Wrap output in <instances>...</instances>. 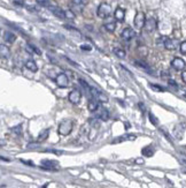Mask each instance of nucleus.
<instances>
[{"instance_id":"f257e3e1","label":"nucleus","mask_w":186,"mask_h":188,"mask_svg":"<svg viewBox=\"0 0 186 188\" xmlns=\"http://www.w3.org/2000/svg\"><path fill=\"white\" fill-rule=\"evenodd\" d=\"M73 127H74V121L70 120V119H65L62 120L59 125V128H57V133L62 136H67L71 133L73 131Z\"/></svg>"},{"instance_id":"f03ea898","label":"nucleus","mask_w":186,"mask_h":188,"mask_svg":"<svg viewBox=\"0 0 186 188\" xmlns=\"http://www.w3.org/2000/svg\"><path fill=\"white\" fill-rule=\"evenodd\" d=\"M110 13H112V7L110 5L106 4V2H102V4L99 5V7L97 9V15L100 19H107L109 17Z\"/></svg>"},{"instance_id":"7ed1b4c3","label":"nucleus","mask_w":186,"mask_h":188,"mask_svg":"<svg viewBox=\"0 0 186 188\" xmlns=\"http://www.w3.org/2000/svg\"><path fill=\"white\" fill-rule=\"evenodd\" d=\"M145 23H146V15L145 13L142 12H138L134 16V20H133V25L136 27V29H142L145 27Z\"/></svg>"},{"instance_id":"20e7f679","label":"nucleus","mask_w":186,"mask_h":188,"mask_svg":"<svg viewBox=\"0 0 186 188\" xmlns=\"http://www.w3.org/2000/svg\"><path fill=\"white\" fill-rule=\"evenodd\" d=\"M90 92H91V95L93 96V98H95L100 103L108 102V97H107L104 92H101L99 89H97V88H91V89H90Z\"/></svg>"},{"instance_id":"39448f33","label":"nucleus","mask_w":186,"mask_h":188,"mask_svg":"<svg viewBox=\"0 0 186 188\" xmlns=\"http://www.w3.org/2000/svg\"><path fill=\"white\" fill-rule=\"evenodd\" d=\"M54 81H55V83H57V86L59 88H66L69 84V78L65 73L57 74V78H54Z\"/></svg>"},{"instance_id":"423d86ee","label":"nucleus","mask_w":186,"mask_h":188,"mask_svg":"<svg viewBox=\"0 0 186 188\" xmlns=\"http://www.w3.org/2000/svg\"><path fill=\"white\" fill-rule=\"evenodd\" d=\"M57 162L55 160H49V159H44L41 160V168L47 170V171H57Z\"/></svg>"},{"instance_id":"0eeeda50","label":"nucleus","mask_w":186,"mask_h":188,"mask_svg":"<svg viewBox=\"0 0 186 188\" xmlns=\"http://www.w3.org/2000/svg\"><path fill=\"white\" fill-rule=\"evenodd\" d=\"M81 97H82V94H81V91H79L78 89L71 90V91L69 92V95H68L69 102L71 103V104H75V105L81 102Z\"/></svg>"},{"instance_id":"6e6552de","label":"nucleus","mask_w":186,"mask_h":188,"mask_svg":"<svg viewBox=\"0 0 186 188\" xmlns=\"http://www.w3.org/2000/svg\"><path fill=\"white\" fill-rule=\"evenodd\" d=\"M144 28H145V30L147 33H153V31H155L156 28H158V22H156V20H155L154 17H150V19L146 20V23Z\"/></svg>"},{"instance_id":"1a4fd4ad","label":"nucleus","mask_w":186,"mask_h":188,"mask_svg":"<svg viewBox=\"0 0 186 188\" xmlns=\"http://www.w3.org/2000/svg\"><path fill=\"white\" fill-rule=\"evenodd\" d=\"M87 0H73L71 2V11L75 13H81L84 8Z\"/></svg>"},{"instance_id":"9d476101","label":"nucleus","mask_w":186,"mask_h":188,"mask_svg":"<svg viewBox=\"0 0 186 188\" xmlns=\"http://www.w3.org/2000/svg\"><path fill=\"white\" fill-rule=\"evenodd\" d=\"M171 67H172L174 69L178 70V72H179V70H183L185 68V61L183 60L182 58L176 57L174 58L172 61H171Z\"/></svg>"},{"instance_id":"9b49d317","label":"nucleus","mask_w":186,"mask_h":188,"mask_svg":"<svg viewBox=\"0 0 186 188\" xmlns=\"http://www.w3.org/2000/svg\"><path fill=\"white\" fill-rule=\"evenodd\" d=\"M184 131H185V123H178L174 128V136L177 140H180L183 137Z\"/></svg>"},{"instance_id":"f8f14e48","label":"nucleus","mask_w":186,"mask_h":188,"mask_svg":"<svg viewBox=\"0 0 186 188\" xmlns=\"http://www.w3.org/2000/svg\"><path fill=\"white\" fill-rule=\"evenodd\" d=\"M134 36H136V33H134L133 29H131V28L123 29V31H122V34H121V37L124 39V41H131Z\"/></svg>"},{"instance_id":"ddd939ff","label":"nucleus","mask_w":186,"mask_h":188,"mask_svg":"<svg viewBox=\"0 0 186 188\" xmlns=\"http://www.w3.org/2000/svg\"><path fill=\"white\" fill-rule=\"evenodd\" d=\"M49 9L55 15V16L59 17V19H65L66 17V11L61 9L60 7H57V6H49Z\"/></svg>"},{"instance_id":"4468645a","label":"nucleus","mask_w":186,"mask_h":188,"mask_svg":"<svg viewBox=\"0 0 186 188\" xmlns=\"http://www.w3.org/2000/svg\"><path fill=\"white\" fill-rule=\"evenodd\" d=\"M136 139H137V136L134 134H125V135H123V136L117 137V139H115L112 143L113 144L121 143V142H124V141H133V140H136Z\"/></svg>"},{"instance_id":"2eb2a0df","label":"nucleus","mask_w":186,"mask_h":188,"mask_svg":"<svg viewBox=\"0 0 186 188\" xmlns=\"http://www.w3.org/2000/svg\"><path fill=\"white\" fill-rule=\"evenodd\" d=\"M99 109H100V102L97 101L95 98L90 99L89 103H87V110H89L90 112H95V111L99 110Z\"/></svg>"},{"instance_id":"dca6fc26","label":"nucleus","mask_w":186,"mask_h":188,"mask_svg":"<svg viewBox=\"0 0 186 188\" xmlns=\"http://www.w3.org/2000/svg\"><path fill=\"white\" fill-rule=\"evenodd\" d=\"M164 47L167 50H176L178 46V41L177 39H171V38H167L166 42H164Z\"/></svg>"},{"instance_id":"f3484780","label":"nucleus","mask_w":186,"mask_h":188,"mask_svg":"<svg viewBox=\"0 0 186 188\" xmlns=\"http://www.w3.org/2000/svg\"><path fill=\"white\" fill-rule=\"evenodd\" d=\"M97 118L101 121H107L109 119V111L105 107H100V112L98 113Z\"/></svg>"},{"instance_id":"a211bd4d","label":"nucleus","mask_w":186,"mask_h":188,"mask_svg":"<svg viewBox=\"0 0 186 188\" xmlns=\"http://www.w3.org/2000/svg\"><path fill=\"white\" fill-rule=\"evenodd\" d=\"M114 17H115L116 21L122 22V21L124 20V17H125V11L123 8H121V7H117L116 11H115V13H114Z\"/></svg>"},{"instance_id":"6ab92c4d","label":"nucleus","mask_w":186,"mask_h":188,"mask_svg":"<svg viewBox=\"0 0 186 188\" xmlns=\"http://www.w3.org/2000/svg\"><path fill=\"white\" fill-rule=\"evenodd\" d=\"M25 50H27V52H29V53H36V54H41L40 50L38 49V47H36L35 45L32 44H27L25 45Z\"/></svg>"},{"instance_id":"aec40b11","label":"nucleus","mask_w":186,"mask_h":188,"mask_svg":"<svg viewBox=\"0 0 186 188\" xmlns=\"http://www.w3.org/2000/svg\"><path fill=\"white\" fill-rule=\"evenodd\" d=\"M142 155L145 156V157H152V156L154 155L155 150H154V148L152 147V145H148V147L142 148Z\"/></svg>"},{"instance_id":"412c9836","label":"nucleus","mask_w":186,"mask_h":188,"mask_svg":"<svg viewBox=\"0 0 186 188\" xmlns=\"http://www.w3.org/2000/svg\"><path fill=\"white\" fill-rule=\"evenodd\" d=\"M25 67L29 70H31L32 73H36L37 70H38V66H37V64L33 60H28V61L25 62Z\"/></svg>"},{"instance_id":"4be33fe9","label":"nucleus","mask_w":186,"mask_h":188,"mask_svg":"<svg viewBox=\"0 0 186 188\" xmlns=\"http://www.w3.org/2000/svg\"><path fill=\"white\" fill-rule=\"evenodd\" d=\"M4 39L7 42V43H14V42H15V39H16V36H15L13 33L6 31V33L4 34Z\"/></svg>"},{"instance_id":"5701e85b","label":"nucleus","mask_w":186,"mask_h":188,"mask_svg":"<svg viewBox=\"0 0 186 188\" xmlns=\"http://www.w3.org/2000/svg\"><path fill=\"white\" fill-rule=\"evenodd\" d=\"M136 65L139 66V67H142V69H145L148 74H153V73H152V69H150V67L147 65L145 61H140V60H137V61H136Z\"/></svg>"},{"instance_id":"b1692460","label":"nucleus","mask_w":186,"mask_h":188,"mask_svg":"<svg viewBox=\"0 0 186 188\" xmlns=\"http://www.w3.org/2000/svg\"><path fill=\"white\" fill-rule=\"evenodd\" d=\"M0 51H1V57H2V58H8L9 54H11V52H9V49L5 44L0 45Z\"/></svg>"},{"instance_id":"393cba45","label":"nucleus","mask_w":186,"mask_h":188,"mask_svg":"<svg viewBox=\"0 0 186 188\" xmlns=\"http://www.w3.org/2000/svg\"><path fill=\"white\" fill-rule=\"evenodd\" d=\"M49 129H44L43 132H40V133H39V135H38V141H39V142H41V141H45V140L49 137Z\"/></svg>"},{"instance_id":"a878e982","label":"nucleus","mask_w":186,"mask_h":188,"mask_svg":"<svg viewBox=\"0 0 186 188\" xmlns=\"http://www.w3.org/2000/svg\"><path fill=\"white\" fill-rule=\"evenodd\" d=\"M105 28L107 29L109 33H114L115 29H116V23H115V22H108V23L105 25Z\"/></svg>"},{"instance_id":"bb28decb","label":"nucleus","mask_w":186,"mask_h":188,"mask_svg":"<svg viewBox=\"0 0 186 188\" xmlns=\"http://www.w3.org/2000/svg\"><path fill=\"white\" fill-rule=\"evenodd\" d=\"M114 53L116 54L118 58H125V56H126L125 51H124V50H122V49H118V47L114 49Z\"/></svg>"},{"instance_id":"cd10ccee","label":"nucleus","mask_w":186,"mask_h":188,"mask_svg":"<svg viewBox=\"0 0 186 188\" xmlns=\"http://www.w3.org/2000/svg\"><path fill=\"white\" fill-rule=\"evenodd\" d=\"M90 125L92 126L93 129H99V127H100V123L98 121V118L90 119Z\"/></svg>"},{"instance_id":"c85d7f7f","label":"nucleus","mask_w":186,"mask_h":188,"mask_svg":"<svg viewBox=\"0 0 186 188\" xmlns=\"http://www.w3.org/2000/svg\"><path fill=\"white\" fill-rule=\"evenodd\" d=\"M36 2L41 7H49L51 6V1L49 0H36Z\"/></svg>"},{"instance_id":"c756f323","label":"nucleus","mask_w":186,"mask_h":188,"mask_svg":"<svg viewBox=\"0 0 186 188\" xmlns=\"http://www.w3.org/2000/svg\"><path fill=\"white\" fill-rule=\"evenodd\" d=\"M148 118H150V121L153 123L154 126H158V125H159V120H158V118H156V117L153 114V113H150V114H148Z\"/></svg>"},{"instance_id":"7c9ffc66","label":"nucleus","mask_w":186,"mask_h":188,"mask_svg":"<svg viewBox=\"0 0 186 188\" xmlns=\"http://www.w3.org/2000/svg\"><path fill=\"white\" fill-rule=\"evenodd\" d=\"M12 132H14L16 135H20L21 133H22V125H19V126H16V127H13Z\"/></svg>"},{"instance_id":"2f4dec72","label":"nucleus","mask_w":186,"mask_h":188,"mask_svg":"<svg viewBox=\"0 0 186 188\" xmlns=\"http://www.w3.org/2000/svg\"><path fill=\"white\" fill-rule=\"evenodd\" d=\"M179 49H180V52H182L183 54H186V42H182V43H180Z\"/></svg>"},{"instance_id":"473e14b6","label":"nucleus","mask_w":186,"mask_h":188,"mask_svg":"<svg viewBox=\"0 0 186 188\" xmlns=\"http://www.w3.org/2000/svg\"><path fill=\"white\" fill-rule=\"evenodd\" d=\"M66 17H68V19H75V14H74L73 11H66Z\"/></svg>"},{"instance_id":"72a5a7b5","label":"nucleus","mask_w":186,"mask_h":188,"mask_svg":"<svg viewBox=\"0 0 186 188\" xmlns=\"http://www.w3.org/2000/svg\"><path fill=\"white\" fill-rule=\"evenodd\" d=\"M169 86L172 87V88H175V90H178L177 83H176V82H175V80H172V78H170V80H169Z\"/></svg>"},{"instance_id":"f704fd0d","label":"nucleus","mask_w":186,"mask_h":188,"mask_svg":"<svg viewBox=\"0 0 186 188\" xmlns=\"http://www.w3.org/2000/svg\"><path fill=\"white\" fill-rule=\"evenodd\" d=\"M79 83H81V84H82V86H83V87H84V88H86V89H87V90L91 89V88H90L89 84H87V83H86V82H85L84 80H83V78H79Z\"/></svg>"},{"instance_id":"c9c22d12","label":"nucleus","mask_w":186,"mask_h":188,"mask_svg":"<svg viewBox=\"0 0 186 188\" xmlns=\"http://www.w3.org/2000/svg\"><path fill=\"white\" fill-rule=\"evenodd\" d=\"M150 87L153 88L154 90H156V91H164V89L160 86H156V84H150Z\"/></svg>"},{"instance_id":"e433bc0d","label":"nucleus","mask_w":186,"mask_h":188,"mask_svg":"<svg viewBox=\"0 0 186 188\" xmlns=\"http://www.w3.org/2000/svg\"><path fill=\"white\" fill-rule=\"evenodd\" d=\"M161 76H162V78H168V80H170V78H169L170 74H169V72H168V70H162Z\"/></svg>"},{"instance_id":"4c0bfd02","label":"nucleus","mask_w":186,"mask_h":188,"mask_svg":"<svg viewBox=\"0 0 186 188\" xmlns=\"http://www.w3.org/2000/svg\"><path fill=\"white\" fill-rule=\"evenodd\" d=\"M21 162L23 164H25V165H29V166H31V168H35V164L32 163V162H29V160H23L21 159Z\"/></svg>"},{"instance_id":"58836bf2","label":"nucleus","mask_w":186,"mask_h":188,"mask_svg":"<svg viewBox=\"0 0 186 188\" xmlns=\"http://www.w3.org/2000/svg\"><path fill=\"white\" fill-rule=\"evenodd\" d=\"M81 49L84 50V51H91V50H92V47H91V45H82Z\"/></svg>"},{"instance_id":"ea45409f","label":"nucleus","mask_w":186,"mask_h":188,"mask_svg":"<svg viewBox=\"0 0 186 188\" xmlns=\"http://www.w3.org/2000/svg\"><path fill=\"white\" fill-rule=\"evenodd\" d=\"M45 151L54 152V154H57V155H61V154H62V151H57V150H53V149H47V150H45Z\"/></svg>"},{"instance_id":"a19ab883","label":"nucleus","mask_w":186,"mask_h":188,"mask_svg":"<svg viewBox=\"0 0 186 188\" xmlns=\"http://www.w3.org/2000/svg\"><path fill=\"white\" fill-rule=\"evenodd\" d=\"M182 80L184 81V83H186V70H184L182 73Z\"/></svg>"},{"instance_id":"79ce46f5","label":"nucleus","mask_w":186,"mask_h":188,"mask_svg":"<svg viewBox=\"0 0 186 188\" xmlns=\"http://www.w3.org/2000/svg\"><path fill=\"white\" fill-rule=\"evenodd\" d=\"M139 107H140V110H142V112H144V111H145V105H144V104H142V103H139Z\"/></svg>"},{"instance_id":"37998d69","label":"nucleus","mask_w":186,"mask_h":188,"mask_svg":"<svg viewBox=\"0 0 186 188\" xmlns=\"http://www.w3.org/2000/svg\"><path fill=\"white\" fill-rule=\"evenodd\" d=\"M136 162H137V164H142V163H144V160H142V159H137Z\"/></svg>"},{"instance_id":"c03bdc74","label":"nucleus","mask_w":186,"mask_h":188,"mask_svg":"<svg viewBox=\"0 0 186 188\" xmlns=\"http://www.w3.org/2000/svg\"><path fill=\"white\" fill-rule=\"evenodd\" d=\"M1 160H6V162H9L8 158H5V157H2V156H1Z\"/></svg>"},{"instance_id":"a18cd8bd","label":"nucleus","mask_w":186,"mask_h":188,"mask_svg":"<svg viewBox=\"0 0 186 188\" xmlns=\"http://www.w3.org/2000/svg\"><path fill=\"white\" fill-rule=\"evenodd\" d=\"M183 163H184V164H185V165H186V160H184V162H183ZM186 172V171H185Z\"/></svg>"}]
</instances>
